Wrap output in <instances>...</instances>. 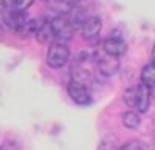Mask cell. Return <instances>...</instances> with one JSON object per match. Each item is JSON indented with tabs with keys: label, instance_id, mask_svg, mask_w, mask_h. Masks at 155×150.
<instances>
[{
	"label": "cell",
	"instance_id": "obj_2",
	"mask_svg": "<svg viewBox=\"0 0 155 150\" xmlns=\"http://www.w3.org/2000/svg\"><path fill=\"white\" fill-rule=\"evenodd\" d=\"M93 64L102 76H113L120 68L118 57H113V56L107 54L104 49L93 53Z\"/></svg>",
	"mask_w": 155,
	"mask_h": 150
},
{
	"label": "cell",
	"instance_id": "obj_8",
	"mask_svg": "<svg viewBox=\"0 0 155 150\" xmlns=\"http://www.w3.org/2000/svg\"><path fill=\"white\" fill-rule=\"evenodd\" d=\"M34 37H36V40L41 42V43H50V45L53 43L56 40V37H54L53 27H51V20H42Z\"/></svg>",
	"mask_w": 155,
	"mask_h": 150
},
{
	"label": "cell",
	"instance_id": "obj_13",
	"mask_svg": "<svg viewBox=\"0 0 155 150\" xmlns=\"http://www.w3.org/2000/svg\"><path fill=\"white\" fill-rule=\"evenodd\" d=\"M34 0H2V3L8 6L9 9H16V11H27Z\"/></svg>",
	"mask_w": 155,
	"mask_h": 150
},
{
	"label": "cell",
	"instance_id": "obj_5",
	"mask_svg": "<svg viewBox=\"0 0 155 150\" xmlns=\"http://www.w3.org/2000/svg\"><path fill=\"white\" fill-rule=\"evenodd\" d=\"M102 49L113 57H121L127 53V43L121 39V37L110 36L104 40V43H102Z\"/></svg>",
	"mask_w": 155,
	"mask_h": 150
},
{
	"label": "cell",
	"instance_id": "obj_1",
	"mask_svg": "<svg viewBox=\"0 0 155 150\" xmlns=\"http://www.w3.org/2000/svg\"><path fill=\"white\" fill-rule=\"evenodd\" d=\"M70 59V49L65 42H53L47 53V65L53 70H59L67 65Z\"/></svg>",
	"mask_w": 155,
	"mask_h": 150
},
{
	"label": "cell",
	"instance_id": "obj_17",
	"mask_svg": "<svg viewBox=\"0 0 155 150\" xmlns=\"http://www.w3.org/2000/svg\"><path fill=\"white\" fill-rule=\"evenodd\" d=\"M152 62L155 64V45H153V48H152Z\"/></svg>",
	"mask_w": 155,
	"mask_h": 150
},
{
	"label": "cell",
	"instance_id": "obj_3",
	"mask_svg": "<svg viewBox=\"0 0 155 150\" xmlns=\"http://www.w3.org/2000/svg\"><path fill=\"white\" fill-rule=\"evenodd\" d=\"M67 93L71 97V101L79 104V105H88L92 102V93H90L88 87L82 82H78L71 79L67 85Z\"/></svg>",
	"mask_w": 155,
	"mask_h": 150
},
{
	"label": "cell",
	"instance_id": "obj_6",
	"mask_svg": "<svg viewBox=\"0 0 155 150\" xmlns=\"http://www.w3.org/2000/svg\"><path fill=\"white\" fill-rule=\"evenodd\" d=\"M101 27H102V22L99 17L96 16L87 17L81 27V34L85 40H92L95 37H98V34L101 33Z\"/></svg>",
	"mask_w": 155,
	"mask_h": 150
},
{
	"label": "cell",
	"instance_id": "obj_10",
	"mask_svg": "<svg viewBox=\"0 0 155 150\" xmlns=\"http://www.w3.org/2000/svg\"><path fill=\"white\" fill-rule=\"evenodd\" d=\"M42 22V20H41ZM41 22H37V20H28V22H25L22 27L17 30V34L22 37V39H28V37L31 36H36V31L39 28V25H41Z\"/></svg>",
	"mask_w": 155,
	"mask_h": 150
},
{
	"label": "cell",
	"instance_id": "obj_11",
	"mask_svg": "<svg viewBox=\"0 0 155 150\" xmlns=\"http://www.w3.org/2000/svg\"><path fill=\"white\" fill-rule=\"evenodd\" d=\"M123 124H124V127L130 129V130L138 129V127H140V124H141L140 113H137V111H134V110L126 111V113L123 115Z\"/></svg>",
	"mask_w": 155,
	"mask_h": 150
},
{
	"label": "cell",
	"instance_id": "obj_15",
	"mask_svg": "<svg viewBox=\"0 0 155 150\" xmlns=\"http://www.w3.org/2000/svg\"><path fill=\"white\" fill-rule=\"evenodd\" d=\"M123 148L124 150H144V145L140 141H129L123 145Z\"/></svg>",
	"mask_w": 155,
	"mask_h": 150
},
{
	"label": "cell",
	"instance_id": "obj_18",
	"mask_svg": "<svg viewBox=\"0 0 155 150\" xmlns=\"http://www.w3.org/2000/svg\"><path fill=\"white\" fill-rule=\"evenodd\" d=\"M0 150H8V148H6V145H3V147H0Z\"/></svg>",
	"mask_w": 155,
	"mask_h": 150
},
{
	"label": "cell",
	"instance_id": "obj_7",
	"mask_svg": "<svg viewBox=\"0 0 155 150\" xmlns=\"http://www.w3.org/2000/svg\"><path fill=\"white\" fill-rule=\"evenodd\" d=\"M150 107V88L143 84L137 85V110L138 113H146Z\"/></svg>",
	"mask_w": 155,
	"mask_h": 150
},
{
	"label": "cell",
	"instance_id": "obj_9",
	"mask_svg": "<svg viewBox=\"0 0 155 150\" xmlns=\"http://www.w3.org/2000/svg\"><path fill=\"white\" fill-rule=\"evenodd\" d=\"M141 84L149 87V88H153L155 87V64H147L143 67L141 70Z\"/></svg>",
	"mask_w": 155,
	"mask_h": 150
},
{
	"label": "cell",
	"instance_id": "obj_4",
	"mask_svg": "<svg viewBox=\"0 0 155 150\" xmlns=\"http://www.w3.org/2000/svg\"><path fill=\"white\" fill-rule=\"evenodd\" d=\"M51 27H53L54 31V37H56V42H64V40H70L73 37V27L68 20L67 16H58L51 20Z\"/></svg>",
	"mask_w": 155,
	"mask_h": 150
},
{
	"label": "cell",
	"instance_id": "obj_12",
	"mask_svg": "<svg viewBox=\"0 0 155 150\" xmlns=\"http://www.w3.org/2000/svg\"><path fill=\"white\" fill-rule=\"evenodd\" d=\"M12 12L14 9H9L8 6H5L0 0V27L2 28H8L11 30V25H12Z\"/></svg>",
	"mask_w": 155,
	"mask_h": 150
},
{
	"label": "cell",
	"instance_id": "obj_16",
	"mask_svg": "<svg viewBox=\"0 0 155 150\" xmlns=\"http://www.w3.org/2000/svg\"><path fill=\"white\" fill-rule=\"evenodd\" d=\"M61 2L62 3H65V5H68V6H78V5H79L81 2H82V0H61Z\"/></svg>",
	"mask_w": 155,
	"mask_h": 150
},
{
	"label": "cell",
	"instance_id": "obj_14",
	"mask_svg": "<svg viewBox=\"0 0 155 150\" xmlns=\"http://www.w3.org/2000/svg\"><path fill=\"white\" fill-rule=\"evenodd\" d=\"M123 99L127 107L130 108H135L137 107V85L135 87H129V88L124 91L123 94Z\"/></svg>",
	"mask_w": 155,
	"mask_h": 150
},
{
	"label": "cell",
	"instance_id": "obj_19",
	"mask_svg": "<svg viewBox=\"0 0 155 150\" xmlns=\"http://www.w3.org/2000/svg\"><path fill=\"white\" fill-rule=\"evenodd\" d=\"M118 150H124V148H123V147H120V148H118Z\"/></svg>",
	"mask_w": 155,
	"mask_h": 150
}]
</instances>
